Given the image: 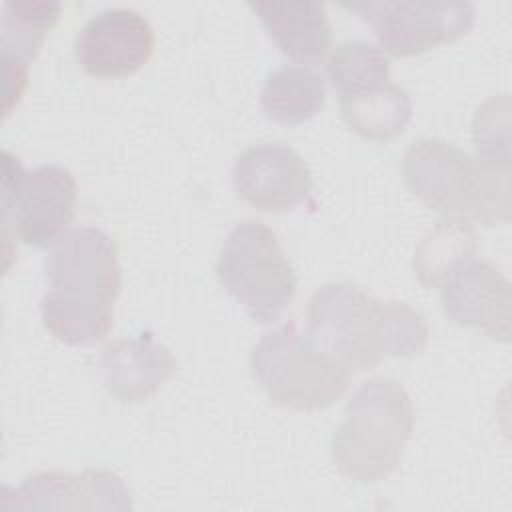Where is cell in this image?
Instances as JSON below:
<instances>
[{
  "label": "cell",
  "instance_id": "obj_1",
  "mask_svg": "<svg viewBox=\"0 0 512 512\" xmlns=\"http://www.w3.org/2000/svg\"><path fill=\"white\" fill-rule=\"evenodd\" d=\"M46 278L50 288L40 302L46 330L72 346L104 340L122 284L114 240L94 226L66 230L48 252Z\"/></svg>",
  "mask_w": 512,
  "mask_h": 512
},
{
  "label": "cell",
  "instance_id": "obj_2",
  "mask_svg": "<svg viewBox=\"0 0 512 512\" xmlns=\"http://www.w3.org/2000/svg\"><path fill=\"white\" fill-rule=\"evenodd\" d=\"M310 342L348 370H370L384 356L420 354L430 336L426 318L404 302H384L366 290L332 282L308 300Z\"/></svg>",
  "mask_w": 512,
  "mask_h": 512
},
{
  "label": "cell",
  "instance_id": "obj_3",
  "mask_svg": "<svg viewBox=\"0 0 512 512\" xmlns=\"http://www.w3.org/2000/svg\"><path fill=\"white\" fill-rule=\"evenodd\" d=\"M412 430L414 406L404 386L382 376L364 380L332 436V460L350 480L378 482L398 468Z\"/></svg>",
  "mask_w": 512,
  "mask_h": 512
},
{
  "label": "cell",
  "instance_id": "obj_4",
  "mask_svg": "<svg viewBox=\"0 0 512 512\" xmlns=\"http://www.w3.org/2000/svg\"><path fill=\"white\" fill-rule=\"evenodd\" d=\"M402 172L408 190L428 208L484 224L508 220V178L444 140H414L404 154Z\"/></svg>",
  "mask_w": 512,
  "mask_h": 512
},
{
  "label": "cell",
  "instance_id": "obj_5",
  "mask_svg": "<svg viewBox=\"0 0 512 512\" xmlns=\"http://www.w3.org/2000/svg\"><path fill=\"white\" fill-rule=\"evenodd\" d=\"M250 368L276 406L300 412L334 404L350 382V370L318 350L294 322L260 336L250 354Z\"/></svg>",
  "mask_w": 512,
  "mask_h": 512
},
{
  "label": "cell",
  "instance_id": "obj_6",
  "mask_svg": "<svg viewBox=\"0 0 512 512\" xmlns=\"http://www.w3.org/2000/svg\"><path fill=\"white\" fill-rule=\"evenodd\" d=\"M216 276L262 324L276 322L298 288V276L276 234L260 220H242L230 230L216 262Z\"/></svg>",
  "mask_w": 512,
  "mask_h": 512
},
{
  "label": "cell",
  "instance_id": "obj_7",
  "mask_svg": "<svg viewBox=\"0 0 512 512\" xmlns=\"http://www.w3.org/2000/svg\"><path fill=\"white\" fill-rule=\"evenodd\" d=\"M76 180L58 164L26 170L18 158L4 152L2 228L28 246L54 244L74 218Z\"/></svg>",
  "mask_w": 512,
  "mask_h": 512
},
{
  "label": "cell",
  "instance_id": "obj_8",
  "mask_svg": "<svg viewBox=\"0 0 512 512\" xmlns=\"http://www.w3.org/2000/svg\"><path fill=\"white\" fill-rule=\"evenodd\" d=\"M346 8L358 12L378 36L380 46L398 58L422 54L442 42L468 34L476 10L470 2H352Z\"/></svg>",
  "mask_w": 512,
  "mask_h": 512
},
{
  "label": "cell",
  "instance_id": "obj_9",
  "mask_svg": "<svg viewBox=\"0 0 512 512\" xmlns=\"http://www.w3.org/2000/svg\"><path fill=\"white\" fill-rule=\"evenodd\" d=\"M154 30L130 8H108L94 14L78 32L74 54L96 78H124L140 70L152 56Z\"/></svg>",
  "mask_w": 512,
  "mask_h": 512
},
{
  "label": "cell",
  "instance_id": "obj_10",
  "mask_svg": "<svg viewBox=\"0 0 512 512\" xmlns=\"http://www.w3.org/2000/svg\"><path fill=\"white\" fill-rule=\"evenodd\" d=\"M232 184L258 210L288 212L308 200L312 172L290 146L266 142L246 148L234 160Z\"/></svg>",
  "mask_w": 512,
  "mask_h": 512
},
{
  "label": "cell",
  "instance_id": "obj_11",
  "mask_svg": "<svg viewBox=\"0 0 512 512\" xmlns=\"http://www.w3.org/2000/svg\"><path fill=\"white\" fill-rule=\"evenodd\" d=\"M444 314L468 328L484 332L492 340H510V282L486 260L458 264L440 284Z\"/></svg>",
  "mask_w": 512,
  "mask_h": 512
},
{
  "label": "cell",
  "instance_id": "obj_12",
  "mask_svg": "<svg viewBox=\"0 0 512 512\" xmlns=\"http://www.w3.org/2000/svg\"><path fill=\"white\" fill-rule=\"evenodd\" d=\"M98 372L114 398L134 404L150 398L176 372V358L152 332H142L106 344Z\"/></svg>",
  "mask_w": 512,
  "mask_h": 512
},
{
  "label": "cell",
  "instance_id": "obj_13",
  "mask_svg": "<svg viewBox=\"0 0 512 512\" xmlns=\"http://www.w3.org/2000/svg\"><path fill=\"white\" fill-rule=\"evenodd\" d=\"M60 2H6L0 22V52L4 66V112L22 96L28 62L40 52L48 32L60 18Z\"/></svg>",
  "mask_w": 512,
  "mask_h": 512
},
{
  "label": "cell",
  "instance_id": "obj_14",
  "mask_svg": "<svg viewBox=\"0 0 512 512\" xmlns=\"http://www.w3.org/2000/svg\"><path fill=\"white\" fill-rule=\"evenodd\" d=\"M280 52L296 64H320L332 44V28L320 2H250Z\"/></svg>",
  "mask_w": 512,
  "mask_h": 512
},
{
  "label": "cell",
  "instance_id": "obj_15",
  "mask_svg": "<svg viewBox=\"0 0 512 512\" xmlns=\"http://www.w3.org/2000/svg\"><path fill=\"white\" fill-rule=\"evenodd\" d=\"M340 114L358 136L368 140H390L404 132L412 118L408 92L392 82L340 96Z\"/></svg>",
  "mask_w": 512,
  "mask_h": 512
},
{
  "label": "cell",
  "instance_id": "obj_16",
  "mask_svg": "<svg viewBox=\"0 0 512 512\" xmlns=\"http://www.w3.org/2000/svg\"><path fill=\"white\" fill-rule=\"evenodd\" d=\"M16 496V508H48L54 498L62 496H100L110 508H130L122 478L106 470H86L80 476L42 472L26 478Z\"/></svg>",
  "mask_w": 512,
  "mask_h": 512
},
{
  "label": "cell",
  "instance_id": "obj_17",
  "mask_svg": "<svg viewBox=\"0 0 512 512\" xmlns=\"http://www.w3.org/2000/svg\"><path fill=\"white\" fill-rule=\"evenodd\" d=\"M326 98L324 80L304 66H282L268 74L260 102L266 116L280 124H302L314 118Z\"/></svg>",
  "mask_w": 512,
  "mask_h": 512
},
{
  "label": "cell",
  "instance_id": "obj_18",
  "mask_svg": "<svg viewBox=\"0 0 512 512\" xmlns=\"http://www.w3.org/2000/svg\"><path fill=\"white\" fill-rule=\"evenodd\" d=\"M478 236L470 220L446 216L420 242L414 254V272L426 288L440 286L462 262L472 260Z\"/></svg>",
  "mask_w": 512,
  "mask_h": 512
},
{
  "label": "cell",
  "instance_id": "obj_19",
  "mask_svg": "<svg viewBox=\"0 0 512 512\" xmlns=\"http://www.w3.org/2000/svg\"><path fill=\"white\" fill-rule=\"evenodd\" d=\"M326 72L334 90L348 96L386 84L390 62L380 46L366 40H348L332 52Z\"/></svg>",
  "mask_w": 512,
  "mask_h": 512
},
{
  "label": "cell",
  "instance_id": "obj_20",
  "mask_svg": "<svg viewBox=\"0 0 512 512\" xmlns=\"http://www.w3.org/2000/svg\"><path fill=\"white\" fill-rule=\"evenodd\" d=\"M508 98L486 100L474 118V146L478 160L490 172L508 178Z\"/></svg>",
  "mask_w": 512,
  "mask_h": 512
}]
</instances>
